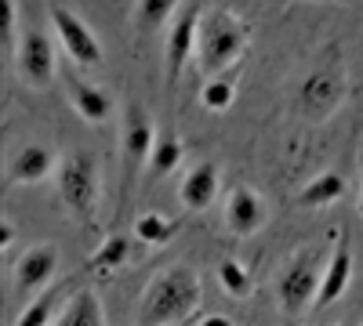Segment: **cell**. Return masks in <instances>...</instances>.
I'll use <instances>...</instances> for the list:
<instances>
[{"instance_id":"13","label":"cell","mask_w":363,"mask_h":326,"mask_svg":"<svg viewBox=\"0 0 363 326\" xmlns=\"http://www.w3.org/2000/svg\"><path fill=\"white\" fill-rule=\"evenodd\" d=\"M215 196H218V167L211 160L189 167V174L182 177V189H178L182 206L193 211V214H200V211H207V206L215 203Z\"/></svg>"},{"instance_id":"17","label":"cell","mask_w":363,"mask_h":326,"mask_svg":"<svg viewBox=\"0 0 363 326\" xmlns=\"http://www.w3.org/2000/svg\"><path fill=\"white\" fill-rule=\"evenodd\" d=\"M99 322H106V312H102V301L95 290L69 293V301L58 312V326H99Z\"/></svg>"},{"instance_id":"20","label":"cell","mask_w":363,"mask_h":326,"mask_svg":"<svg viewBox=\"0 0 363 326\" xmlns=\"http://www.w3.org/2000/svg\"><path fill=\"white\" fill-rule=\"evenodd\" d=\"M174 232H178V221L164 218L160 211H145V214H138V221H135V235H138V243H145V247H164V243H171Z\"/></svg>"},{"instance_id":"7","label":"cell","mask_w":363,"mask_h":326,"mask_svg":"<svg viewBox=\"0 0 363 326\" xmlns=\"http://www.w3.org/2000/svg\"><path fill=\"white\" fill-rule=\"evenodd\" d=\"M15 58H18V76L26 87L48 91L55 83V44L44 29H26L15 47Z\"/></svg>"},{"instance_id":"8","label":"cell","mask_w":363,"mask_h":326,"mask_svg":"<svg viewBox=\"0 0 363 326\" xmlns=\"http://www.w3.org/2000/svg\"><path fill=\"white\" fill-rule=\"evenodd\" d=\"M51 25H55V37L62 44V51L73 58L77 66H99L102 62V44L95 37V29H91L84 18H77L69 8H51Z\"/></svg>"},{"instance_id":"4","label":"cell","mask_w":363,"mask_h":326,"mask_svg":"<svg viewBox=\"0 0 363 326\" xmlns=\"http://www.w3.org/2000/svg\"><path fill=\"white\" fill-rule=\"evenodd\" d=\"M157 145V127L153 116H149L142 105H128L124 112V138H120V170H124V203L131 199L138 174L149 167V156H153Z\"/></svg>"},{"instance_id":"14","label":"cell","mask_w":363,"mask_h":326,"mask_svg":"<svg viewBox=\"0 0 363 326\" xmlns=\"http://www.w3.org/2000/svg\"><path fill=\"white\" fill-rule=\"evenodd\" d=\"M349 279H352V250L349 243H335V254L323 264V279H320V293H316V305L327 308L335 305L342 293L349 290Z\"/></svg>"},{"instance_id":"10","label":"cell","mask_w":363,"mask_h":326,"mask_svg":"<svg viewBox=\"0 0 363 326\" xmlns=\"http://www.w3.org/2000/svg\"><path fill=\"white\" fill-rule=\"evenodd\" d=\"M342 98H345V76L338 69H320L301 83V105H306V112L313 120L330 116L342 105Z\"/></svg>"},{"instance_id":"5","label":"cell","mask_w":363,"mask_h":326,"mask_svg":"<svg viewBox=\"0 0 363 326\" xmlns=\"http://www.w3.org/2000/svg\"><path fill=\"white\" fill-rule=\"evenodd\" d=\"M320 279H323V269H320V257L316 250H301L277 283V298H280V308L287 315H301L309 305H316V293H320Z\"/></svg>"},{"instance_id":"28","label":"cell","mask_w":363,"mask_h":326,"mask_svg":"<svg viewBox=\"0 0 363 326\" xmlns=\"http://www.w3.org/2000/svg\"><path fill=\"white\" fill-rule=\"evenodd\" d=\"M359 214H363V196H359Z\"/></svg>"},{"instance_id":"15","label":"cell","mask_w":363,"mask_h":326,"mask_svg":"<svg viewBox=\"0 0 363 326\" xmlns=\"http://www.w3.org/2000/svg\"><path fill=\"white\" fill-rule=\"evenodd\" d=\"M55 170V153L48 149V145H22L18 156L11 160L8 167V182L11 185H37L44 182V177Z\"/></svg>"},{"instance_id":"19","label":"cell","mask_w":363,"mask_h":326,"mask_svg":"<svg viewBox=\"0 0 363 326\" xmlns=\"http://www.w3.org/2000/svg\"><path fill=\"white\" fill-rule=\"evenodd\" d=\"M131 257V240L128 235H106V240L99 243V250L91 254L87 261V269L95 272V276H113L116 269H124Z\"/></svg>"},{"instance_id":"21","label":"cell","mask_w":363,"mask_h":326,"mask_svg":"<svg viewBox=\"0 0 363 326\" xmlns=\"http://www.w3.org/2000/svg\"><path fill=\"white\" fill-rule=\"evenodd\" d=\"M182 156H186V145H182V138H157L153 145V156H149V177H167Z\"/></svg>"},{"instance_id":"22","label":"cell","mask_w":363,"mask_h":326,"mask_svg":"<svg viewBox=\"0 0 363 326\" xmlns=\"http://www.w3.org/2000/svg\"><path fill=\"white\" fill-rule=\"evenodd\" d=\"M233 98H236V80L225 76V73H215V76L203 83V91H200V102L211 112H225L233 105Z\"/></svg>"},{"instance_id":"9","label":"cell","mask_w":363,"mask_h":326,"mask_svg":"<svg viewBox=\"0 0 363 326\" xmlns=\"http://www.w3.org/2000/svg\"><path fill=\"white\" fill-rule=\"evenodd\" d=\"M58 261H62V254H58L55 243L29 247V250L18 257V264H15V286H18V293H37V290H44V286L55 279V272H58Z\"/></svg>"},{"instance_id":"12","label":"cell","mask_w":363,"mask_h":326,"mask_svg":"<svg viewBox=\"0 0 363 326\" xmlns=\"http://www.w3.org/2000/svg\"><path fill=\"white\" fill-rule=\"evenodd\" d=\"M66 95H69V105L77 109V116L87 120V124H106L113 116V109H116L109 91H102L99 83H87V80H80L73 73H66Z\"/></svg>"},{"instance_id":"11","label":"cell","mask_w":363,"mask_h":326,"mask_svg":"<svg viewBox=\"0 0 363 326\" xmlns=\"http://www.w3.org/2000/svg\"><path fill=\"white\" fill-rule=\"evenodd\" d=\"M262 225H265V199L247 185H236L225 199V228L240 240H247Z\"/></svg>"},{"instance_id":"16","label":"cell","mask_w":363,"mask_h":326,"mask_svg":"<svg viewBox=\"0 0 363 326\" xmlns=\"http://www.w3.org/2000/svg\"><path fill=\"white\" fill-rule=\"evenodd\" d=\"M69 286H73V283H48L40 298H37V301H29V305L18 312L15 326H44V322H58V312H55V308H58V305H66Z\"/></svg>"},{"instance_id":"18","label":"cell","mask_w":363,"mask_h":326,"mask_svg":"<svg viewBox=\"0 0 363 326\" xmlns=\"http://www.w3.org/2000/svg\"><path fill=\"white\" fill-rule=\"evenodd\" d=\"M345 196V177L338 170H323L316 174L309 185H301L298 192V203L301 206H330V203H338Z\"/></svg>"},{"instance_id":"3","label":"cell","mask_w":363,"mask_h":326,"mask_svg":"<svg viewBox=\"0 0 363 326\" xmlns=\"http://www.w3.org/2000/svg\"><path fill=\"white\" fill-rule=\"evenodd\" d=\"M58 199L66 203V211L80 221V225H91L95 221V211H99V192H102V174H99V160L84 153V149H73L58 160Z\"/></svg>"},{"instance_id":"23","label":"cell","mask_w":363,"mask_h":326,"mask_svg":"<svg viewBox=\"0 0 363 326\" xmlns=\"http://www.w3.org/2000/svg\"><path fill=\"white\" fill-rule=\"evenodd\" d=\"M182 4H186V0H138V29L153 33V29L167 25Z\"/></svg>"},{"instance_id":"1","label":"cell","mask_w":363,"mask_h":326,"mask_svg":"<svg viewBox=\"0 0 363 326\" xmlns=\"http://www.w3.org/2000/svg\"><path fill=\"white\" fill-rule=\"evenodd\" d=\"M200 276L189 264H167L153 276V283L145 286L142 305H138V322H186L193 308L200 305Z\"/></svg>"},{"instance_id":"27","label":"cell","mask_w":363,"mask_h":326,"mask_svg":"<svg viewBox=\"0 0 363 326\" xmlns=\"http://www.w3.org/2000/svg\"><path fill=\"white\" fill-rule=\"evenodd\" d=\"M196 322H203V326H225L229 315H196Z\"/></svg>"},{"instance_id":"6","label":"cell","mask_w":363,"mask_h":326,"mask_svg":"<svg viewBox=\"0 0 363 326\" xmlns=\"http://www.w3.org/2000/svg\"><path fill=\"white\" fill-rule=\"evenodd\" d=\"M203 4H182L174 18L167 22V40H164V69H167V87L178 80L189 58H196V33H200Z\"/></svg>"},{"instance_id":"24","label":"cell","mask_w":363,"mask_h":326,"mask_svg":"<svg viewBox=\"0 0 363 326\" xmlns=\"http://www.w3.org/2000/svg\"><path fill=\"white\" fill-rule=\"evenodd\" d=\"M218 283H222L225 293H233V298H247L251 293V272L240 261H233V257H225L218 264Z\"/></svg>"},{"instance_id":"26","label":"cell","mask_w":363,"mask_h":326,"mask_svg":"<svg viewBox=\"0 0 363 326\" xmlns=\"http://www.w3.org/2000/svg\"><path fill=\"white\" fill-rule=\"evenodd\" d=\"M15 243V225H11V218H0V250H8Z\"/></svg>"},{"instance_id":"2","label":"cell","mask_w":363,"mask_h":326,"mask_svg":"<svg viewBox=\"0 0 363 326\" xmlns=\"http://www.w3.org/2000/svg\"><path fill=\"white\" fill-rule=\"evenodd\" d=\"M247 51V22L229 8H211L200 18L196 33V62L211 76L225 73L229 66L240 62V54Z\"/></svg>"},{"instance_id":"25","label":"cell","mask_w":363,"mask_h":326,"mask_svg":"<svg viewBox=\"0 0 363 326\" xmlns=\"http://www.w3.org/2000/svg\"><path fill=\"white\" fill-rule=\"evenodd\" d=\"M18 0H4V44L18 47Z\"/></svg>"}]
</instances>
